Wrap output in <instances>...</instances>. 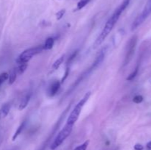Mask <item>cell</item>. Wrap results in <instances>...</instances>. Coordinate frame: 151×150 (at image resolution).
<instances>
[{"label":"cell","mask_w":151,"mask_h":150,"mask_svg":"<svg viewBox=\"0 0 151 150\" xmlns=\"http://www.w3.org/2000/svg\"><path fill=\"white\" fill-rule=\"evenodd\" d=\"M120 16L117 15V13H114L113 15L111 16V17L107 21L106 25H105L104 28L102 30L101 33L100 34L98 37H97V40L95 41V43L94 44V48H97V46H99L100 45H101L103 44V42L104 41V40L107 38L108 35H109L111 30L113 29L114 26H115L116 23L117 22V21L119 20Z\"/></svg>","instance_id":"6da1fadb"},{"label":"cell","mask_w":151,"mask_h":150,"mask_svg":"<svg viewBox=\"0 0 151 150\" xmlns=\"http://www.w3.org/2000/svg\"><path fill=\"white\" fill-rule=\"evenodd\" d=\"M91 93L90 91L87 92L86 94H85V96H83V98L79 101V102L77 104V105L75 106V108L73 109V110L72 111V113H70L69 116L68 117L67 121H66V124H67L70 125H74L75 124V122L78 121V118H79L80 114L81 113V110H82L83 107L85 105L86 103L87 102V101L88 100L89 97L91 96Z\"/></svg>","instance_id":"7a4b0ae2"},{"label":"cell","mask_w":151,"mask_h":150,"mask_svg":"<svg viewBox=\"0 0 151 150\" xmlns=\"http://www.w3.org/2000/svg\"><path fill=\"white\" fill-rule=\"evenodd\" d=\"M74 125H70L67 124H66L64 126V127L60 131L58 135L56 136V138H55L54 141L52 142V144L50 146V149L51 150H55L58 148V146H60L62 144H63V141L68 138V137L70 135L71 132L72 131V128H73Z\"/></svg>","instance_id":"3957f363"},{"label":"cell","mask_w":151,"mask_h":150,"mask_svg":"<svg viewBox=\"0 0 151 150\" xmlns=\"http://www.w3.org/2000/svg\"><path fill=\"white\" fill-rule=\"evenodd\" d=\"M42 50H44L43 46H38L36 47L29 48L28 49L24 50V51L18 57V58L16 59V63H19V64L28 63V62L32 58L33 56L38 54V53L41 52Z\"/></svg>","instance_id":"277c9868"},{"label":"cell","mask_w":151,"mask_h":150,"mask_svg":"<svg viewBox=\"0 0 151 150\" xmlns=\"http://www.w3.org/2000/svg\"><path fill=\"white\" fill-rule=\"evenodd\" d=\"M137 36H133V38L130 40L129 43L128 45V49L126 51V55H125V65L128 64L131 60L132 59L133 56H134V51H135L136 45H137Z\"/></svg>","instance_id":"5b68a950"},{"label":"cell","mask_w":151,"mask_h":150,"mask_svg":"<svg viewBox=\"0 0 151 150\" xmlns=\"http://www.w3.org/2000/svg\"><path fill=\"white\" fill-rule=\"evenodd\" d=\"M105 54H106V49L103 48V49L97 54L95 60H94V63H93V69H95V68H97V66H100V65L101 64L102 62L103 61V60H104L105 58Z\"/></svg>","instance_id":"8992f818"},{"label":"cell","mask_w":151,"mask_h":150,"mask_svg":"<svg viewBox=\"0 0 151 150\" xmlns=\"http://www.w3.org/2000/svg\"><path fill=\"white\" fill-rule=\"evenodd\" d=\"M60 86V82L59 81H55L51 85V86L49 88L48 94L50 96H54L56 94L58 91L59 88Z\"/></svg>","instance_id":"52a82bcc"},{"label":"cell","mask_w":151,"mask_h":150,"mask_svg":"<svg viewBox=\"0 0 151 150\" xmlns=\"http://www.w3.org/2000/svg\"><path fill=\"white\" fill-rule=\"evenodd\" d=\"M146 19H147V17H146L145 16H144L142 13H141V14L134 20V21L133 22L132 25H131V29H132V30H134V29H137L138 26H139L140 25L145 21V20Z\"/></svg>","instance_id":"ba28073f"},{"label":"cell","mask_w":151,"mask_h":150,"mask_svg":"<svg viewBox=\"0 0 151 150\" xmlns=\"http://www.w3.org/2000/svg\"><path fill=\"white\" fill-rule=\"evenodd\" d=\"M31 98V94H27L25 96L23 97V99L21 101L20 104H19V110H24V108H26L27 106L28 103H29V100H30Z\"/></svg>","instance_id":"9c48e42d"},{"label":"cell","mask_w":151,"mask_h":150,"mask_svg":"<svg viewBox=\"0 0 151 150\" xmlns=\"http://www.w3.org/2000/svg\"><path fill=\"white\" fill-rule=\"evenodd\" d=\"M10 110V104H4L2 107L0 108V119L5 118L7 116Z\"/></svg>","instance_id":"30bf717a"},{"label":"cell","mask_w":151,"mask_h":150,"mask_svg":"<svg viewBox=\"0 0 151 150\" xmlns=\"http://www.w3.org/2000/svg\"><path fill=\"white\" fill-rule=\"evenodd\" d=\"M25 124H26V122L24 121V122H22V123L20 125H19V127L17 128L16 131L15 132V133H14V135H13V138H12V141H16V138H17L19 136V135H20V134L22 132V131H23L24 128V126H25Z\"/></svg>","instance_id":"8fae6325"},{"label":"cell","mask_w":151,"mask_h":150,"mask_svg":"<svg viewBox=\"0 0 151 150\" xmlns=\"http://www.w3.org/2000/svg\"><path fill=\"white\" fill-rule=\"evenodd\" d=\"M54 39L52 38H48L46 40L45 43L43 45V48L44 50H50L51 49H52L53 46H54Z\"/></svg>","instance_id":"7c38bea8"},{"label":"cell","mask_w":151,"mask_h":150,"mask_svg":"<svg viewBox=\"0 0 151 150\" xmlns=\"http://www.w3.org/2000/svg\"><path fill=\"white\" fill-rule=\"evenodd\" d=\"M64 57H65V55H64V54H63V55L60 56L59 58H58L57 60L55 61V63H53L52 66V71L57 70V69H58V68L60 67V66H61L62 63H63V60H64Z\"/></svg>","instance_id":"4fadbf2b"},{"label":"cell","mask_w":151,"mask_h":150,"mask_svg":"<svg viewBox=\"0 0 151 150\" xmlns=\"http://www.w3.org/2000/svg\"><path fill=\"white\" fill-rule=\"evenodd\" d=\"M16 74H17V71H16V69H12V71H10V75H9V84L12 85V84L14 83V82L16 79Z\"/></svg>","instance_id":"5bb4252c"},{"label":"cell","mask_w":151,"mask_h":150,"mask_svg":"<svg viewBox=\"0 0 151 150\" xmlns=\"http://www.w3.org/2000/svg\"><path fill=\"white\" fill-rule=\"evenodd\" d=\"M142 13L144 16H145L147 18V16L150 14L151 13V0H149V1H147L145 7V10H143V12Z\"/></svg>","instance_id":"9a60e30c"},{"label":"cell","mask_w":151,"mask_h":150,"mask_svg":"<svg viewBox=\"0 0 151 150\" xmlns=\"http://www.w3.org/2000/svg\"><path fill=\"white\" fill-rule=\"evenodd\" d=\"M89 1L90 0H80V1H78V4H77L76 10H81V9H83L88 2H89Z\"/></svg>","instance_id":"2e32d148"},{"label":"cell","mask_w":151,"mask_h":150,"mask_svg":"<svg viewBox=\"0 0 151 150\" xmlns=\"http://www.w3.org/2000/svg\"><path fill=\"white\" fill-rule=\"evenodd\" d=\"M27 68V63H22V64H19V67L16 69V71L18 72L19 74H23L26 71Z\"/></svg>","instance_id":"e0dca14e"},{"label":"cell","mask_w":151,"mask_h":150,"mask_svg":"<svg viewBox=\"0 0 151 150\" xmlns=\"http://www.w3.org/2000/svg\"><path fill=\"white\" fill-rule=\"evenodd\" d=\"M138 71H139V66H137V67L135 69H134V71H133L132 73L131 74L128 75V77H127V79H126L127 80H128V81L133 80V79H134V78H135L136 76H137V74H138Z\"/></svg>","instance_id":"ac0fdd59"},{"label":"cell","mask_w":151,"mask_h":150,"mask_svg":"<svg viewBox=\"0 0 151 150\" xmlns=\"http://www.w3.org/2000/svg\"><path fill=\"white\" fill-rule=\"evenodd\" d=\"M88 144H89V141L88 140V141H85L83 144L77 146L74 150H86L87 147H88Z\"/></svg>","instance_id":"d6986e66"},{"label":"cell","mask_w":151,"mask_h":150,"mask_svg":"<svg viewBox=\"0 0 151 150\" xmlns=\"http://www.w3.org/2000/svg\"><path fill=\"white\" fill-rule=\"evenodd\" d=\"M9 77V74L6 72H4V73H1L0 74V85L3 83V82H5Z\"/></svg>","instance_id":"ffe728a7"},{"label":"cell","mask_w":151,"mask_h":150,"mask_svg":"<svg viewBox=\"0 0 151 150\" xmlns=\"http://www.w3.org/2000/svg\"><path fill=\"white\" fill-rule=\"evenodd\" d=\"M65 13H66V10H65V9H62V10H59V11L56 13V19H57V20H60V19L63 17Z\"/></svg>","instance_id":"44dd1931"},{"label":"cell","mask_w":151,"mask_h":150,"mask_svg":"<svg viewBox=\"0 0 151 150\" xmlns=\"http://www.w3.org/2000/svg\"><path fill=\"white\" fill-rule=\"evenodd\" d=\"M143 99H144V98H143L142 96L137 95L134 97V99H133V101H134V103H136V104H139V103L142 102Z\"/></svg>","instance_id":"7402d4cb"},{"label":"cell","mask_w":151,"mask_h":150,"mask_svg":"<svg viewBox=\"0 0 151 150\" xmlns=\"http://www.w3.org/2000/svg\"><path fill=\"white\" fill-rule=\"evenodd\" d=\"M69 68L67 67V68H66V71H65L64 76H63V77L62 78L61 81H60V84L63 83V82H64L65 80H66V79L68 77V76H69Z\"/></svg>","instance_id":"603a6c76"},{"label":"cell","mask_w":151,"mask_h":150,"mask_svg":"<svg viewBox=\"0 0 151 150\" xmlns=\"http://www.w3.org/2000/svg\"><path fill=\"white\" fill-rule=\"evenodd\" d=\"M78 51H74L73 54H72V55H71V57H69V60H68V61H67V65H69V63H70L71 62H72V60H73L75 58V57H76V56H77V54H78Z\"/></svg>","instance_id":"cb8c5ba5"},{"label":"cell","mask_w":151,"mask_h":150,"mask_svg":"<svg viewBox=\"0 0 151 150\" xmlns=\"http://www.w3.org/2000/svg\"><path fill=\"white\" fill-rule=\"evenodd\" d=\"M144 146L140 144H137L134 146V150H143Z\"/></svg>","instance_id":"d4e9b609"},{"label":"cell","mask_w":151,"mask_h":150,"mask_svg":"<svg viewBox=\"0 0 151 150\" xmlns=\"http://www.w3.org/2000/svg\"><path fill=\"white\" fill-rule=\"evenodd\" d=\"M146 147H147V150H151V141L147 143V145H146Z\"/></svg>","instance_id":"484cf974"}]
</instances>
